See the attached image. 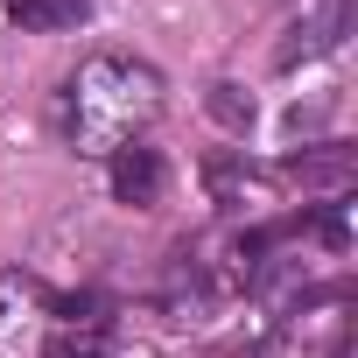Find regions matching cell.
Returning <instances> with one entry per match:
<instances>
[{
    "instance_id": "6da1fadb",
    "label": "cell",
    "mask_w": 358,
    "mask_h": 358,
    "mask_svg": "<svg viewBox=\"0 0 358 358\" xmlns=\"http://www.w3.org/2000/svg\"><path fill=\"white\" fill-rule=\"evenodd\" d=\"M155 71L148 64H127V57H92L78 78H71V134L92 141V148H113L134 120L155 113Z\"/></svg>"
},
{
    "instance_id": "7a4b0ae2",
    "label": "cell",
    "mask_w": 358,
    "mask_h": 358,
    "mask_svg": "<svg viewBox=\"0 0 358 358\" xmlns=\"http://www.w3.org/2000/svg\"><path fill=\"white\" fill-rule=\"evenodd\" d=\"M113 197L120 204H155L162 197V155L155 148H134V141L113 148Z\"/></svg>"
},
{
    "instance_id": "3957f363",
    "label": "cell",
    "mask_w": 358,
    "mask_h": 358,
    "mask_svg": "<svg viewBox=\"0 0 358 358\" xmlns=\"http://www.w3.org/2000/svg\"><path fill=\"white\" fill-rule=\"evenodd\" d=\"M288 176H295V183H309V190H344L351 176H358V155H351L344 141H316V148L288 155Z\"/></svg>"
},
{
    "instance_id": "277c9868",
    "label": "cell",
    "mask_w": 358,
    "mask_h": 358,
    "mask_svg": "<svg viewBox=\"0 0 358 358\" xmlns=\"http://www.w3.org/2000/svg\"><path fill=\"white\" fill-rule=\"evenodd\" d=\"M0 8H8V22H22V29L50 36V29L85 22V8H92V0H0Z\"/></svg>"
},
{
    "instance_id": "5b68a950",
    "label": "cell",
    "mask_w": 358,
    "mask_h": 358,
    "mask_svg": "<svg viewBox=\"0 0 358 358\" xmlns=\"http://www.w3.org/2000/svg\"><path fill=\"white\" fill-rule=\"evenodd\" d=\"M204 106H211V120H218V127H232V134H246V127H253V99H246L239 85H211V99H204Z\"/></svg>"
},
{
    "instance_id": "8992f818",
    "label": "cell",
    "mask_w": 358,
    "mask_h": 358,
    "mask_svg": "<svg viewBox=\"0 0 358 358\" xmlns=\"http://www.w3.org/2000/svg\"><path fill=\"white\" fill-rule=\"evenodd\" d=\"M43 358H106V344H99L92 330H85V337H50Z\"/></svg>"
},
{
    "instance_id": "52a82bcc",
    "label": "cell",
    "mask_w": 358,
    "mask_h": 358,
    "mask_svg": "<svg viewBox=\"0 0 358 358\" xmlns=\"http://www.w3.org/2000/svg\"><path fill=\"white\" fill-rule=\"evenodd\" d=\"M316 239H323L330 253H344V246H351V225H344V211H316Z\"/></svg>"
}]
</instances>
